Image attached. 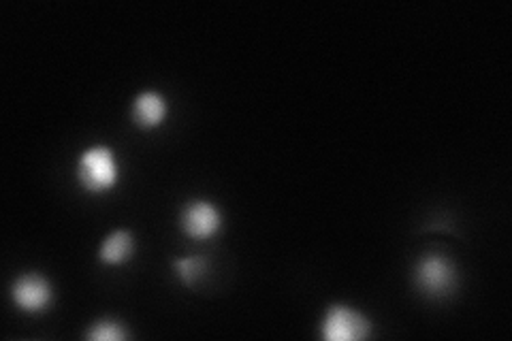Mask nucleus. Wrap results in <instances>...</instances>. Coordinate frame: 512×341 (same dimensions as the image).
<instances>
[{
	"label": "nucleus",
	"mask_w": 512,
	"mask_h": 341,
	"mask_svg": "<svg viewBox=\"0 0 512 341\" xmlns=\"http://www.w3.org/2000/svg\"><path fill=\"white\" fill-rule=\"evenodd\" d=\"M77 180L88 194H107L120 182V165L107 145L88 148L77 162Z\"/></svg>",
	"instance_id": "obj_1"
},
{
	"label": "nucleus",
	"mask_w": 512,
	"mask_h": 341,
	"mask_svg": "<svg viewBox=\"0 0 512 341\" xmlns=\"http://www.w3.org/2000/svg\"><path fill=\"white\" fill-rule=\"evenodd\" d=\"M457 267L444 254H425L414 267V284L429 299H444L457 288Z\"/></svg>",
	"instance_id": "obj_2"
},
{
	"label": "nucleus",
	"mask_w": 512,
	"mask_h": 341,
	"mask_svg": "<svg viewBox=\"0 0 512 341\" xmlns=\"http://www.w3.org/2000/svg\"><path fill=\"white\" fill-rule=\"evenodd\" d=\"M372 335V322L350 305H331L320 322V337L327 341H361Z\"/></svg>",
	"instance_id": "obj_3"
},
{
	"label": "nucleus",
	"mask_w": 512,
	"mask_h": 341,
	"mask_svg": "<svg viewBox=\"0 0 512 341\" xmlns=\"http://www.w3.org/2000/svg\"><path fill=\"white\" fill-rule=\"evenodd\" d=\"M11 299L20 312L39 316L50 310L54 301V290L41 273H24L11 286Z\"/></svg>",
	"instance_id": "obj_4"
},
{
	"label": "nucleus",
	"mask_w": 512,
	"mask_h": 341,
	"mask_svg": "<svg viewBox=\"0 0 512 341\" xmlns=\"http://www.w3.org/2000/svg\"><path fill=\"white\" fill-rule=\"evenodd\" d=\"M180 224L184 235H188L190 239H212L222 229V214L212 201L195 199L184 205Z\"/></svg>",
	"instance_id": "obj_5"
},
{
	"label": "nucleus",
	"mask_w": 512,
	"mask_h": 341,
	"mask_svg": "<svg viewBox=\"0 0 512 341\" xmlns=\"http://www.w3.org/2000/svg\"><path fill=\"white\" fill-rule=\"evenodd\" d=\"M169 113V105L158 92H141L133 103V120L143 131H152L165 122Z\"/></svg>",
	"instance_id": "obj_6"
},
{
	"label": "nucleus",
	"mask_w": 512,
	"mask_h": 341,
	"mask_svg": "<svg viewBox=\"0 0 512 341\" xmlns=\"http://www.w3.org/2000/svg\"><path fill=\"white\" fill-rule=\"evenodd\" d=\"M135 254V237L128 231H114L105 237L103 246L99 250L101 261L105 265H124Z\"/></svg>",
	"instance_id": "obj_7"
},
{
	"label": "nucleus",
	"mask_w": 512,
	"mask_h": 341,
	"mask_svg": "<svg viewBox=\"0 0 512 341\" xmlns=\"http://www.w3.org/2000/svg\"><path fill=\"white\" fill-rule=\"evenodd\" d=\"M173 269L178 280L184 286H195L207 271V261L201 256H184V258H175Z\"/></svg>",
	"instance_id": "obj_8"
},
{
	"label": "nucleus",
	"mask_w": 512,
	"mask_h": 341,
	"mask_svg": "<svg viewBox=\"0 0 512 341\" xmlns=\"http://www.w3.org/2000/svg\"><path fill=\"white\" fill-rule=\"evenodd\" d=\"M88 339L92 341H122L128 337L124 324L120 320L114 318H103V320H96L90 331L86 333Z\"/></svg>",
	"instance_id": "obj_9"
}]
</instances>
